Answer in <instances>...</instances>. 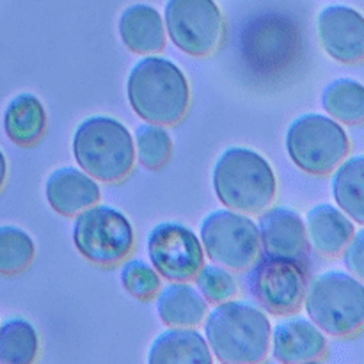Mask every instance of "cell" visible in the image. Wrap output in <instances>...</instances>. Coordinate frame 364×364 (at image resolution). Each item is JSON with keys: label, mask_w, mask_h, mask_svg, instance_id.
I'll return each instance as SVG.
<instances>
[{"label": "cell", "mask_w": 364, "mask_h": 364, "mask_svg": "<svg viewBox=\"0 0 364 364\" xmlns=\"http://www.w3.org/2000/svg\"><path fill=\"white\" fill-rule=\"evenodd\" d=\"M205 338L213 358L231 364H262L270 354L272 322L256 302L215 304L205 322Z\"/></svg>", "instance_id": "obj_1"}, {"label": "cell", "mask_w": 364, "mask_h": 364, "mask_svg": "<svg viewBox=\"0 0 364 364\" xmlns=\"http://www.w3.org/2000/svg\"><path fill=\"white\" fill-rule=\"evenodd\" d=\"M132 110L148 123L176 124L191 105V85L185 71L162 55H144L127 78Z\"/></svg>", "instance_id": "obj_2"}, {"label": "cell", "mask_w": 364, "mask_h": 364, "mask_svg": "<svg viewBox=\"0 0 364 364\" xmlns=\"http://www.w3.org/2000/svg\"><path fill=\"white\" fill-rule=\"evenodd\" d=\"M212 185L224 208L249 215L269 208L277 192L272 164L245 146H231L220 153L213 164Z\"/></svg>", "instance_id": "obj_3"}, {"label": "cell", "mask_w": 364, "mask_h": 364, "mask_svg": "<svg viewBox=\"0 0 364 364\" xmlns=\"http://www.w3.org/2000/svg\"><path fill=\"white\" fill-rule=\"evenodd\" d=\"M75 162L95 180L121 181L135 166L134 134L112 116H89L77 124L71 139Z\"/></svg>", "instance_id": "obj_4"}, {"label": "cell", "mask_w": 364, "mask_h": 364, "mask_svg": "<svg viewBox=\"0 0 364 364\" xmlns=\"http://www.w3.org/2000/svg\"><path fill=\"white\" fill-rule=\"evenodd\" d=\"M306 315L333 338H354L364 331V283L348 270H326L306 288Z\"/></svg>", "instance_id": "obj_5"}, {"label": "cell", "mask_w": 364, "mask_h": 364, "mask_svg": "<svg viewBox=\"0 0 364 364\" xmlns=\"http://www.w3.org/2000/svg\"><path fill=\"white\" fill-rule=\"evenodd\" d=\"M284 148L295 167L323 176L347 159L350 139L343 124L327 114L306 112L288 124Z\"/></svg>", "instance_id": "obj_6"}, {"label": "cell", "mask_w": 364, "mask_h": 364, "mask_svg": "<svg viewBox=\"0 0 364 364\" xmlns=\"http://www.w3.org/2000/svg\"><path fill=\"white\" fill-rule=\"evenodd\" d=\"M71 238L87 262L103 267L124 262L135 244L130 219L116 206L102 203L75 215Z\"/></svg>", "instance_id": "obj_7"}, {"label": "cell", "mask_w": 364, "mask_h": 364, "mask_svg": "<svg viewBox=\"0 0 364 364\" xmlns=\"http://www.w3.org/2000/svg\"><path fill=\"white\" fill-rule=\"evenodd\" d=\"M205 258L230 270H247L258 258V224L249 213L231 208L213 210L199 224Z\"/></svg>", "instance_id": "obj_8"}, {"label": "cell", "mask_w": 364, "mask_h": 364, "mask_svg": "<svg viewBox=\"0 0 364 364\" xmlns=\"http://www.w3.org/2000/svg\"><path fill=\"white\" fill-rule=\"evenodd\" d=\"M308 265L299 259L262 255L245 274V287L256 304L267 313L283 316L295 313L304 302Z\"/></svg>", "instance_id": "obj_9"}, {"label": "cell", "mask_w": 364, "mask_h": 364, "mask_svg": "<svg viewBox=\"0 0 364 364\" xmlns=\"http://www.w3.org/2000/svg\"><path fill=\"white\" fill-rule=\"evenodd\" d=\"M164 23L171 43L192 57L212 53L224 31L223 13L215 0H167Z\"/></svg>", "instance_id": "obj_10"}, {"label": "cell", "mask_w": 364, "mask_h": 364, "mask_svg": "<svg viewBox=\"0 0 364 364\" xmlns=\"http://www.w3.org/2000/svg\"><path fill=\"white\" fill-rule=\"evenodd\" d=\"M149 263L167 281H191L205 263L199 235L187 224L164 220L155 224L146 240Z\"/></svg>", "instance_id": "obj_11"}, {"label": "cell", "mask_w": 364, "mask_h": 364, "mask_svg": "<svg viewBox=\"0 0 364 364\" xmlns=\"http://www.w3.org/2000/svg\"><path fill=\"white\" fill-rule=\"evenodd\" d=\"M316 34L331 59L354 64L364 59V16L345 4L326 6L316 16Z\"/></svg>", "instance_id": "obj_12"}, {"label": "cell", "mask_w": 364, "mask_h": 364, "mask_svg": "<svg viewBox=\"0 0 364 364\" xmlns=\"http://www.w3.org/2000/svg\"><path fill=\"white\" fill-rule=\"evenodd\" d=\"M262 255L290 258L308 265L309 242L301 213L290 206H269L256 220Z\"/></svg>", "instance_id": "obj_13"}, {"label": "cell", "mask_w": 364, "mask_h": 364, "mask_svg": "<svg viewBox=\"0 0 364 364\" xmlns=\"http://www.w3.org/2000/svg\"><path fill=\"white\" fill-rule=\"evenodd\" d=\"M270 354L281 364L320 361L327 354L326 333L308 316L283 315L272 326Z\"/></svg>", "instance_id": "obj_14"}, {"label": "cell", "mask_w": 364, "mask_h": 364, "mask_svg": "<svg viewBox=\"0 0 364 364\" xmlns=\"http://www.w3.org/2000/svg\"><path fill=\"white\" fill-rule=\"evenodd\" d=\"M45 196L50 208L60 215H77L100 203L102 188L98 180L75 166L53 169L45 181Z\"/></svg>", "instance_id": "obj_15"}, {"label": "cell", "mask_w": 364, "mask_h": 364, "mask_svg": "<svg viewBox=\"0 0 364 364\" xmlns=\"http://www.w3.org/2000/svg\"><path fill=\"white\" fill-rule=\"evenodd\" d=\"M309 247L322 256H338L354 237V220L333 203L311 206L304 217Z\"/></svg>", "instance_id": "obj_16"}, {"label": "cell", "mask_w": 364, "mask_h": 364, "mask_svg": "<svg viewBox=\"0 0 364 364\" xmlns=\"http://www.w3.org/2000/svg\"><path fill=\"white\" fill-rule=\"evenodd\" d=\"M117 32L130 52L153 55L166 48V23L159 9L149 4H132L121 13Z\"/></svg>", "instance_id": "obj_17"}, {"label": "cell", "mask_w": 364, "mask_h": 364, "mask_svg": "<svg viewBox=\"0 0 364 364\" xmlns=\"http://www.w3.org/2000/svg\"><path fill=\"white\" fill-rule=\"evenodd\" d=\"M155 308L164 326L180 329L201 326L208 315L206 299L187 281H171L160 288L155 295Z\"/></svg>", "instance_id": "obj_18"}, {"label": "cell", "mask_w": 364, "mask_h": 364, "mask_svg": "<svg viewBox=\"0 0 364 364\" xmlns=\"http://www.w3.org/2000/svg\"><path fill=\"white\" fill-rule=\"evenodd\" d=\"M213 359L205 334L196 327H167L148 350V364H213Z\"/></svg>", "instance_id": "obj_19"}, {"label": "cell", "mask_w": 364, "mask_h": 364, "mask_svg": "<svg viewBox=\"0 0 364 364\" xmlns=\"http://www.w3.org/2000/svg\"><path fill=\"white\" fill-rule=\"evenodd\" d=\"M46 128V109L32 92L13 96L4 110V130L13 142L31 146L41 139Z\"/></svg>", "instance_id": "obj_20"}, {"label": "cell", "mask_w": 364, "mask_h": 364, "mask_svg": "<svg viewBox=\"0 0 364 364\" xmlns=\"http://www.w3.org/2000/svg\"><path fill=\"white\" fill-rule=\"evenodd\" d=\"M331 194L338 208L354 223L364 224V155L347 156L333 171Z\"/></svg>", "instance_id": "obj_21"}, {"label": "cell", "mask_w": 364, "mask_h": 364, "mask_svg": "<svg viewBox=\"0 0 364 364\" xmlns=\"http://www.w3.org/2000/svg\"><path fill=\"white\" fill-rule=\"evenodd\" d=\"M320 103L327 116L341 124L364 123V84L355 78H334L323 87Z\"/></svg>", "instance_id": "obj_22"}, {"label": "cell", "mask_w": 364, "mask_h": 364, "mask_svg": "<svg viewBox=\"0 0 364 364\" xmlns=\"http://www.w3.org/2000/svg\"><path fill=\"white\" fill-rule=\"evenodd\" d=\"M39 334L28 320L13 316L0 323V364H34Z\"/></svg>", "instance_id": "obj_23"}, {"label": "cell", "mask_w": 364, "mask_h": 364, "mask_svg": "<svg viewBox=\"0 0 364 364\" xmlns=\"http://www.w3.org/2000/svg\"><path fill=\"white\" fill-rule=\"evenodd\" d=\"M135 160L146 169H160L173 151V137L164 124L144 121L134 132Z\"/></svg>", "instance_id": "obj_24"}, {"label": "cell", "mask_w": 364, "mask_h": 364, "mask_svg": "<svg viewBox=\"0 0 364 364\" xmlns=\"http://www.w3.org/2000/svg\"><path fill=\"white\" fill-rule=\"evenodd\" d=\"M36 255L34 238L13 224L0 226V274L13 276L31 265Z\"/></svg>", "instance_id": "obj_25"}, {"label": "cell", "mask_w": 364, "mask_h": 364, "mask_svg": "<svg viewBox=\"0 0 364 364\" xmlns=\"http://www.w3.org/2000/svg\"><path fill=\"white\" fill-rule=\"evenodd\" d=\"M194 281V287L208 304H220L238 295V279L233 270L217 263H203L201 269L196 272Z\"/></svg>", "instance_id": "obj_26"}, {"label": "cell", "mask_w": 364, "mask_h": 364, "mask_svg": "<svg viewBox=\"0 0 364 364\" xmlns=\"http://www.w3.org/2000/svg\"><path fill=\"white\" fill-rule=\"evenodd\" d=\"M119 281L124 290L139 301L153 299L162 288V276L149 262L141 258H132L123 263L119 270Z\"/></svg>", "instance_id": "obj_27"}, {"label": "cell", "mask_w": 364, "mask_h": 364, "mask_svg": "<svg viewBox=\"0 0 364 364\" xmlns=\"http://www.w3.org/2000/svg\"><path fill=\"white\" fill-rule=\"evenodd\" d=\"M341 256H343L345 269L364 283V228L355 231Z\"/></svg>", "instance_id": "obj_28"}, {"label": "cell", "mask_w": 364, "mask_h": 364, "mask_svg": "<svg viewBox=\"0 0 364 364\" xmlns=\"http://www.w3.org/2000/svg\"><path fill=\"white\" fill-rule=\"evenodd\" d=\"M6 178H7V159L4 155V151L0 149V191H2L4 183H6Z\"/></svg>", "instance_id": "obj_29"}, {"label": "cell", "mask_w": 364, "mask_h": 364, "mask_svg": "<svg viewBox=\"0 0 364 364\" xmlns=\"http://www.w3.org/2000/svg\"><path fill=\"white\" fill-rule=\"evenodd\" d=\"M301 364H322L320 361H308V363H301Z\"/></svg>", "instance_id": "obj_30"}, {"label": "cell", "mask_w": 364, "mask_h": 364, "mask_svg": "<svg viewBox=\"0 0 364 364\" xmlns=\"http://www.w3.org/2000/svg\"><path fill=\"white\" fill-rule=\"evenodd\" d=\"M220 364H231V363H220Z\"/></svg>", "instance_id": "obj_31"}]
</instances>
